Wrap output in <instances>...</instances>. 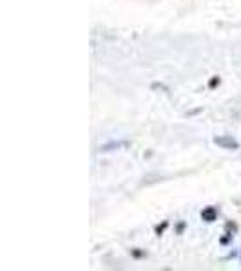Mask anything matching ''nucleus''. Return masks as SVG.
Segmentation results:
<instances>
[{"label": "nucleus", "mask_w": 241, "mask_h": 271, "mask_svg": "<svg viewBox=\"0 0 241 271\" xmlns=\"http://www.w3.org/2000/svg\"><path fill=\"white\" fill-rule=\"evenodd\" d=\"M201 217H203V221H214L216 219V208H207V210H203V213H201Z\"/></svg>", "instance_id": "f257e3e1"}, {"label": "nucleus", "mask_w": 241, "mask_h": 271, "mask_svg": "<svg viewBox=\"0 0 241 271\" xmlns=\"http://www.w3.org/2000/svg\"><path fill=\"white\" fill-rule=\"evenodd\" d=\"M216 143L218 145H223V147H228V149H232V147H237V143L234 140H228V138H216Z\"/></svg>", "instance_id": "f03ea898"}]
</instances>
